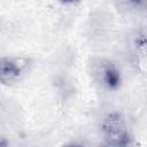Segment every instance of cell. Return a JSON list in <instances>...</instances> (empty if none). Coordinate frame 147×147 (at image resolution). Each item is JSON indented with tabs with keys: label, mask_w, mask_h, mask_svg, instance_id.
<instances>
[{
	"label": "cell",
	"mask_w": 147,
	"mask_h": 147,
	"mask_svg": "<svg viewBox=\"0 0 147 147\" xmlns=\"http://www.w3.org/2000/svg\"><path fill=\"white\" fill-rule=\"evenodd\" d=\"M101 129L108 145L125 146L129 144V131L125 119L121 114L111 113L107 115L101 124Z\"/></svg>",
	"instance_id": "obj_1"
},
{
	"label": "cell",
	"mask_w": 147,
	"mask_h": 147,
	"mask_svg": "<svg viewBox=\"0 0 147 147\" xmlns=\"http://www.w3.org/2000/svg\"><path fill=\"white\" fill-rule=\"evenodd\" d=\"M29 60L24 57H3L0 64V78L3 84L18 82L28 71Z\"/></svg>",
	"instance_id": "obj_2"
},
{
	"label": "cell",
	"mask_w": 147,
	"mask_h": 147,
	"mask_svg": "<svg viewBox=\"0 0 147 147\" xmlns=\"http://www.w3.org/2000/svg\"><path fill=\"white\" fill-rule=\"evenodd\" d=\"M100 82L108 88H116L121 83V75L117 68L110 62H102L98 68Z\"/></svg>",
	"instance_id": "obj_3"
},
{
	"label": "cell",
	"mask_w": 147,
	"mask_h": 147,
	"mask_svg": "<svg viewBox=\"0 0 147 147\" xmlns=\"http://www.w3.org/2000/svg\"><path fill=\"white\" fill-rule=\"evenodd\" d=\"M137 48L145 55H147V33H140L136 39Z\"/></svg>",
	"instance_id": "obj_4"
},
{
	"label": "cell",
	"mask_w": 147,
	"mask_h": 147,
	"mask_svg": "<svg viewBox=\"0 0 147 147\" xmlns=\"http://www.w3.org/2000/svg\"><path fill=\"white\" fill-rule=\"evenodd\" d=\"M76 1H78V0H62V2H64V3H72Z\"/></svg>",
	"instance_id": "obj_5"
}]
</instances>
